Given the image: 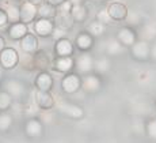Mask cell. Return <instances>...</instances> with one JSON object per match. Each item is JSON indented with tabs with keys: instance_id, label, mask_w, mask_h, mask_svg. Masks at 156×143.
<instances>
[{
	"instance_id": "1",
	"label": "cell",
	"mask_w": 156,
	"mask_h": 143,
	"mask_svg": "<svg viewBox=\"0 0 156 143\" xmlns=\"http://www.w3.org/2000/svg\"><path fill=\"white\" fill-rule=\"evenodd\" d=\"M82 89V78L79 74L68 72L61 81V90L65 94H75Z\"/></svg>"
},
{
	"instance_id": "2",
	"label": "cell",
	"mask_w": 156,
	"mask_h": 143,
	"mask_svg": "<svg viewBox=\"0 0 156 143\" xmlns=\"http://www.w3.org/2000/svg\"><path fill=\"white\" fill-rule=\"evenodd\" d=\"M19 63V55L14 48H7L0 52V66L4 70H12Z\"/></svg>"
},
{
	"instance_id": "3",
	"label": "cell",
	"mask_w": 156,
	"mask_h": 143,
	"mask_svg": "<svg viewBox=\"0 0 156 143\" xmlns=\"http://www.w3.org/2000/svg\"><path fill=\"white\" fill-rule=\"evenodd\" d=\"M52 68L60 74H68L75 68V59L72 56H56L52 62Z\"/></svg>"
},
{
	"instance_id": "4",
	"label": "cell",
	"mask_w": 156,
	"mask_h": 143,
	"mask_svg": "<svg viewBox=\"0 0 156 143\" xmlns=\"http://www.w3.org/2000/svg\"><path fill=\"white\" fill-rule=\"evenodd\" d=\"M38 17V7L29 2H25L19 6V22L29 25L30 22Z\"/></svg>"
},
{
	"instance_id": "5",
	"label": "cell",
	"mask_w": 156,
	"mask_h": 143,
	"mask_svg": "<svg viewBox=\"0 0 156 143\" xmlns=\"http://www.w3.org/2000/svg\"><path fill=\"white\" fill-rule=\"evenodd\" d=\"M151 53H152L151 47H149V44L147 41H136L130 47V55L136 60H140V62L148 60Z\"/></svg>"
},
{
	"instance_id": "6",
	"label": "cell",
	"mask_w": 156,
	"mask_h": 143,
	"mask_svg": "<svg viewBox=\"0 0 156 143\" xmlns=\"http://www.w3.org/2000/svg\"><path fill=\"white\" fill-rule=\"evenodd\" d=\"M94 66H95V62L92 59L91 55L88 53H83L80 55L77 59H75V68L79 74H90V72L94 70Z\"/></svg>"
},
{
	"instance_id": "7",
	"label": "cell",
	"mask_w": 156,
	"mask_h": 143,
	"mask_svg": "<svg viewBox=\"0 0 156 143\" xmlns=\"http://www.w3.org/2000/svg\"><path fill=\"white\" fill-rule=\"evenodd\" d=\"M34 100L37 106L41 111H49L55 105V97L50 94V91H41L37 90L34 94Z\"/></svg>"
},
{
	"instance_id": "8",
	"label": "cell",
	"mask_w": 156,
	"mask_h": 143,
	"mask_svg": "<svg viewBox=\"0 0 156 143\" xmlns=\"http://www.w3.org/2000/svg\"><path fill=\"white\" fill-rule=\"evenodd\" d=\"M34 32L37 33L40 37H49L53 34L55 30V23L52 19H45V18H38L34 22Z\"/></svg>"
},
{
	"instance_id": "9",
	"label": "cell",
	"mask_w": 156,
	"mask_h": 143,
	"mask_svg": "<svg viewBox=\"0 0 156 143\" xmlns=\"http://www.w3.org/2000/svg\"><path fill=\"white\" fill-rule=\"evenodd\" d=\"M107 11H109V15L113 21H124V19H126L129 15L128 7L119 2L110 3L109 7H107Z\"/></svg>"
},
{
	"instance_id": "10",
	"label": "cell",
	"mask_w": 156,
	"mask_h": 143,
	"mask_svg": "<svg viewBox=\"0 0 156 143\" xmlns=\"http://www.w3.org/2000/svg\"><path fill=\"white\" fill-rule=\"evenodd\" d=\"M34 86L37 90L50 91L53 89V77L46 71H40L34 79Z\"/></svg>"
},
{
	"instance_id": "11",
	"label": "cell",
	"mask_w": 156,
	"mask_h": 143,
	"mask_svg": "<svg viewBox=\"0 0 156 143\" xmlns=\"http://www.w3.org/2000/svg\"><path fill=\"white\" fill-rule=\"evenodd\" d=\"M29 33V29H27V25L23 22H15V23H11L7 29V34L8 37L14 41H20L26 34Z\"/></svg>"
},
{
	"instance_id": "12",
	"label": "cell",
	"mask_w": 156,
	"mask_h": 143,
	"mask_svg": "<svg viewBox=\"0 0 156 143\" xmlns=\"http://www.w3.org/2000/svg\"><path fill=\"white\" fill-rule=\"evenodd\" d=\"M53 51H55L56 56H72L73 51H75V45L72 44L71 40L61 38V40H57L56 41Z\"/></svg>"
},
{
	"instance_id": "13",
	"label": "cell",
	"mask_w": 156,
	"mask_h": 143,
	"mask_svg": "<svg viewBox=\"0 0 156 143\" xmlns=\"http://www.w3.org/2000/svg\"><path fill=\"white\" fill-rule=\"evenodd\" d=\"M94 45V36H91L88 32H82L76 36L75 38V47L82 52L90 51Z\"/></svg>"
},
{
	"instance_id": "14",
	"label": "cell",
	"mask_w": 156,
	"mask_h": 143,
	"mask_svg": "<svg viewBox=\"0 0 156 143\" xmlns=\"http://www.w3.org/2000/svg\"><path fill=\"white\" fill-rule=\"evenodd\" d=\"M117 40H118L124 47L130 48L132 45L137 41V36H136V33H134V30L130 29V27H122V29H119L118 33H117Z\"/></svg>"
},
{
	"instance_id": "15",
	"label": "cell",
	"mask_w": 156,
	"mask_h": 143,
	"mask_svg": "<svg viewBox=\"0 0 156 143\" xmlns=\"http://www.w3.org/2000/svg\"><path fill=\"white\" fill-rule=\"evenodd\" d=\"M20 49L23 53L34 55L38 51V40L34 34L27 33L22 40H20Z\"/></svg>"
},
{
	"instance_id": "16",
	"label": "cell",
	"mask_w": 156,
	"mask_h": 143,
	"mask_svg": "<svg viewBox=\"0 0 156 143\" xmlns=\"http://www.w3.org/2000/svg\"><path fill=\"white\" fill-rule=\"evenodd\" d=\"M101 86H102V82L98 75L87 74L86 77L82 79V87L87 93H97V91H99Z\"/></svg>"
},
{
	"instance_id": "17",
	"label": "cell",
	"mask_w": 156,
	"mask_h": 143,
	"mask_svg": "<svg viewBox=\"0 0 156 143\" xmlns=\"http://www.w3.org/2000/svg\"><path fill=\"white\" fill-rule=\"evenodd\" d=\"M58 109L62 115H65V116L69 119H75V120L82 119L84 116V111L75 104H67V102H64V104H60Z\"/></svg>"
},
{
	"instance_id": "18",
	"label": "cell",
	"mask_w": 156,
	"mask_h": 143,
	"mask_svg": "<svg viewBox=\"0 0 156 143\" xmlns=\"http://www.w3.org/2000/svg\"><path fill=\"white\" fill-rule=\"evenodd\" d=\"M25 132L29 138H40L44 132V126L37 119H29L25 126Z\"/></svg>"
},
{
	"instance_id": "19",
	"label": "cell",
	"mask_w": 156,
	"mask_h": 143,
	"mask_svg": "<svg viewBox=\"0 0 156 143\" xmlns=\"http://www.w3.org/2000/svg\"><path fill=\"white\" fill-rule=\"evenodd\" d=\"M4 86H5V91H8L14 98L22 97L23 93H25V90H26L25 85H23L22 82L16 81V79H8V81L5 82Z\"/></svg>"
},
{
	"instance_id": "20",
	"label": "cell",
	"mask_w": 156,
	"mask_h": 143,
	"mask_svg": "<svg viewBox=\"0 0 156 143\" xmlns=\"http://www.w3.org/2000/svg\"><path fill=\"white\" fill-rule=\"evenodd\" d=\"M88 17V8L84 4H76L72 7L71 10V18L73 22L76 23H83Z\"/></svg>"
},
{
	"instance_id": "21",
	"label": "cell",
	"mask_w": 156,
	"mask_h": 143,
	"mask_svg": "<svg viewBox=\"0 0 156 143\" xmlns=\"http://www.w3.org/2000/svg\"><path fill=\"white\" fill-rule=\"evenodd\" d=\"M58 14L56 6L50 4V3H44L42 6L38 7V18H45V19H55L56 15Z\"/></svg>"
},
{
	"instance_id": "22",
	"label": "cell",
	"mask_w": 156,
	"mask_h": 143,
	"mask_svg": "<svg viewBox=\"0 0 156 143\" xmlns=\"http://www.w3.org/2000/svg\"><path fill=\"white\" fill-rule=\"evenodd\" d=\"M34 64H35V68H41V70H45L48 67H52V62H50L49 56L45 51H37L34 55Z\"/></svg>"
},
{
	"instance_id": "23",
	"label": "cell",
	"mask_w": 156,
	"mask_h": 143,
	"mask_svg": "<svg viewBox=\"0 0 156 143\" xmlns=\"http://www.w3.org/2000/svg\"><path fill=\"white\" fill-rule=\"evenodd\" d=\"M14 102V97L11 96L8 91L3 90L0 91V112H5L11 108Z\"/></svg>"
},
{
	"instance_id": "24",
	"label": "cell",
	"mask_w": 156,
	"mask_h": 143,
	"mask_svg": "<svg viewBox=\"0 0 156 143\" xmlns=\"http://www.w3.org/2000/svg\"><path fill=\"white\" fill-rule=\"evenodd\" d=\"M5 13L8 15V19L11 23L19 22V7L15 4H7L5 7Z\"/></svg>"
},
{
	"instance_id": "25",
	"label": "cell",
	"mask_w": 156,
	"mask_h": 143,
	"mask_svg": "<svg viewBox=\"0 0 156 143\" xmlns=\"http://www.w3.org/2000/svg\"><path fill=\"white\" fill-rule=\"evenodd\" d=\"M12 126V117L5 112L0 113V132H5L8 131Z\"/></svg>"
},
{
	"instance_id": "26",
	"label": "cell",
	"mask_w": 156,
	"mask_h": 143,
	"mask_svg": "<svg viewBox=\"0 0 156 143\" xmlns=\"http://www.w3.org/2000/svg\"><path fill=\"white\" fill-rule=\"evenodd\" d=\"M88 33L91 36H94V37H101L105 33V25L99 21H95L88 26Z\"/></svg>"
},
{
	"instance_id": "27",
	"label": "cell",
	"mask_w": 156,
	"mask_h": 143,
	"mask_svg": "<svg viewBox=\"0 0 156 143\" xmlns=\"http://www.w3.org/2000/svg\"><path fill=\"white\" fill-rule=\"evenodd\" d=\"M19 64L26 70H34L35 68V64H34V56L33 55H29V53H25L23 57L19 56Z\"/></svg>"
},
{
	"instance_id": "28",
	"label": "cell",
	"mask_w": 156,
	"mask_h": 143,
	"mask_svg": "<svg viewBox=\"0 0 156 143\" xmlns=\"http://www.w3.org/2000/svg\"><path fill=\"white\" fill-rule=\"evenodd\" d=\"M122 47L124 45L118 41V40H112V41L107 44V53L109 55H118L122 52Z\"/></svg>"
},
{
	"instance_id": "29",
	"label": "cell",
	"mask_w": 156,
	"mask_h": 143,
	"mask_svg": "<svg viewBox=\"0 0 156 143\" xmlns=\"http://www.w3.org/2000/svg\"><path fill=\"white\" fill-rule=\"evenodd\" d=\"M72 7H73V4H72L69 0H67V2H64L61 6H58V7H57V10H58V13L61 14L62 17H71Z\"/></svg>"
},
{
	"instance_id": "30",
	"label": "cell",
	"mask_w": 156,
	"mask_h": 143,
	"mask_svg": "<svg viewBox=\"0 0 156 143\" xmlns=\"http://www.w3.org/2000/svg\"><path fill=\"white\" fill-rule=\"evenodd\" d=\"M94 68L97 70L98 72H106L107 70L110 68V63H109V60H106L103 57V59H99V60H97V62H95Z\"/></svg>"
},
{
	"instance_id": "31",
	"label": "cell",
	"mask_w": 156,
	"mask_h": 143,
	"mask_svg": "<svg viewBox=\"0 0 156 143\" xmlns=\"http://www.w3.org/2000/svg\"><path fill=\"white\" fill-rule=\"evenodd\" d=\"M147 135L151 139L156 141V119L148 121V124H147Z\"/></svg>"
},
{
	"instance_id": "32",
	"label": "cell",
	"mask_w": 156,
	"mask_h": 143,
	"mask_svg": "<svg viewBox=\"0 0 156 143\" xmlns=\"http://www.w3.org/2000/svg\"><path fill=\"white\" fill-rule=\"evenodd\" d=\"M97 18H98L97 21H99V22H102V23H103V25H107V23H109L110 21H113L112 18H110L109 11H107V10H101L99 13H98Z\"/></svg>"
},
{
	"instance_id": "33",
	"label": "cell",
	"mask_w": 156,
	"mask_h": 143,
	"mask_svg": "<svg viewBox=\"0 0 156 143\" xmlns=\"http://www.w3.org/2000/svg\"><path fill=\"white\" fill-rule=\"evenodd\" d=\"M65 34H67V30L62 29V27H55V30H53V34L52 37L56 40H61V38H65Z\"/></svg>"
},
{
	"instance_id": "34",
	"label": "cell",
	"mask_w": 156,
	"mask_h": 143,
	"mask_svg": "<svg viewBox=\"0 0 156 143\" xmlns=\"http://www.w3.org/2000/svg\"><path fill=\"white\" fill-rule=\"evenodd\" d=\"M8 22H10V19H8V15L5 13V10L0 8V27L5 26Z\"/></svg>"
},
{
	"instance_id": "35",
	"label": "cell",
	"mask_w": 156,
	"mask_h": 143,
	"mask_svg": "<svg viewBox=\"0 0 156 143\" xmlns=\"http://www.w3.org/2000/svg\"><path fill=\"white\" fill-rule=\"evenodd\" d=\"M26 2L31 3V4L37 6V7H40V6H42L44 3H46V0H26Z\"/></svg>"
},
{
	"instance_id": "36",
	"label": "cell",
	"mask_w": 156,
	"mask_h": 143,
	"mask_svg": "<svg viewBox=\"0 0 156 143\" xmlns=\"http://www.w3.org/2000/svg\"><path fill=\"white\" fill-rule=\"evenodd\" d=\"M48 3H50V4L56 6V7H58V6H61L64 2H67V0H46Z\"/></svg>"
},
{
	"instance_id": "37",
	"label": "cell",
	"mask_w": 156,
	"mask_h": 143,
	"mask_svg": "<svg viewBox=\"0 0 156 143\" xmlns=\"http://www.w3.org/2000/svg\"><path fill=\"white\" fill-rule=\"evenodd\" d=\"M4 48H5V41H4V38L0 36V52H2Z\"/></svg>"
},
{
	"instance_id": "38",
	"label": "cell",
	"mask_w": 156,
	"mask_h": 143,
	"mask_svg": "<svg viewBox=\"0 0 156 143\" xmlns=\"http://www.w3.org/2000/svg\"><path fill=\"white\" fill-rule=\"evenodd\" d=\"M69 2H71L73 6H76V4H82L83 0H69Z\"/></svg>"
},
{
	"instance_id": "39",
	"label": "cell",
	"mask_w": 156,
	"mask_h": 143,
	"mask_svg": "<svg viewBox=\"0 0 156 143\" xmlns=\"http://www.w3.org/2000/svg\"><path fill=\"white\" fill-rule=\"evenodd\" d=\"M0 67H2V66H0ZM3 77V71H2V68H0V78H2Z\"/></svg>"
},
{
	"instance_id": "40",
	"label": "cell",
	"mask_w": 156,
	"mask_h": 143,
	"mask_svg": "<svg viewBox=\"0 0 156 143\" xmlns=\"http://www.w3.org/2000/svg\"><path fill=\"white\" fill-rule=\"evenodd\" d=\"M14 2H19V0H14Z\"/></svg>"
}]
</instances>
